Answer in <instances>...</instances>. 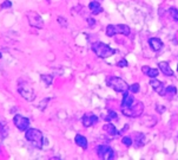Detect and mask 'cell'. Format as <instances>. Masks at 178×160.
<instances>
[{"instance_id": "6da1fadb", "label": "cell", "mask_w": 178, "mask_h": 160, "mask_svg": "<svg viewBox=\"0 0 178 160\" xmlns=\"http://www.w3.org/2000/svg\"><path fill=\"white\" fill-rule=\"evenodd\" d=\"M25 139L37 148H41L44 145L43 133H41V130H39L37 128H28L25 132Z\"/></svg>"}, {"instance_id": "7a4b0ae2", "label": "cell", "mask_w": 178, "mask_h": 160, "mask_svg": "<svg viewBox=\"0 0 178 160\" xmlns=\"http://www.w3.org/2000/svg\"><path fill=\"white\" fill-rule=\"evenodd\" d=\"M91 48H92V51L100 58H108L116 52L112 48H110L108 44L102 43V42H95Z\"/></svg>"}, {"instance_id": "3957f363", "label": "cell", "mask_w": 178, "mask_h": 160, "mask_svg": "<svg viewBox=\"0 0 178 160\" xmlns=\"http://www.w3.org/2000/svg\"><path fill=\"white\" fill-rule=\"evenodd\" d=\"M108 86L111 87L115 92L117 93H126L130 90V86L124 81V79H122L120 77H109L108 78Z\"/></svg>"}, {"instance_id": "277c9868", "label": "cell", "mask_w": 178, "mask_h": 160, "mask_svg": "<svg viewBox=\"0 0 178 160\" xmlns=\"http://www.w3.org/2000/svg\"><path fill=\"white\" fill-rule=\"evenodd\" d=\"M144 112V105L142 102H136L131 107H122V113L129 117H138Z\"/></svg>"}, {"instance_id": "5b68a950", "label": "cell", "mask_w": 178, "mask_h": 160, "mask_svg": "<svg viewBox=\"0 0 178 160\" xmlns=\"http://www.w3.org/2000/svg\"><path fill=\"white\" fill-rule=\"evenodd\" d=\"M131 33V30L127 25L124 24H119V25H108L106 27V36L108 37H112L115 35H124V36H129Z\"/></svg>"}, {"instance_id": "8992f818", "label": "cell", "mask_w": 178, "mask_h": 160, "mask_svg": "<svg viewBox=\"0 0 178 160\" xmlns=\"http://www.w3.org/2000/svg\"><path fill=\"white\" fill-rule=\"evenodd\" d=\"M18 93L27 101H34V99H36V93H34L33 88L27 82H19L18 83Z\"/></svg>"}, {"instance_id": "52a82bcc", "label": "cell", "mask_w": 178, "mask_h": 160, "mask_svg": "<svg viewBox=\"0 0 178 160\" xmlns=\"http://www.w3.org/2000/svg\"><path fill=\"white\" fill-rule=\"evenodd\" d=\"M26 17L28 20V24L33 27L37 29H44V20L43 18L39 16V13H37L36 11H27L26 12Z\"/></svg>"}, {"instance_id": "ba28073f", "label": "cell", "mask_w": 178, "mask_h": 160, "mask_svg": "<svg viewBox=\"0 0 178 160\" xmlns=\"http://www.w3.org/2000/svg\"><path fill=\"white\" fill-rule=\"evenodd\" d=\"M96 152L98 154V156L100 159H105V160H112L115 159V152L110 146L106 145H100L96 148Z\"/></svg>"}, {"instance_id": "9c48e42d", "label": "cell", "mask_w": 178, "mask_h": 160, "mask_svg": "<svg viewBox=\"0 0 178 160\" xmlns=\"http://www.w3.org/2000/svg\"><path fill=\"white\" fill-rule=\"evenodd\" d=\"M13 123H14V126H16L19 130H21V132H26V130L30 128V120H28L27 117L23 116V115H19V114L14 115V117H13Z\"/></svg>"}, {"instance_id": "30bf717a", "label": "cell", "mask_w": 178, "mask_h": 160, "mask_svg": "<svg viewBox=\"0 0 178 160\" xmlns=\"http://www.w3.org/2000/svg\"><path fill=\"white\" fill-rule=\"evenodd\" d=\"M81 120H83L84 127H91V126H93L98 122V117L93 114H85Z\"/></svg>"}, {"instance_id": "8fae6325", "label": "cell", "mask_w": 178, "mask_h": 160, "mask_svg": "<svg viewBox=\"0 0 178 160\" xmlns=\"http://www.w3.org/2000/svg\"><path fill=\"white\" fill-rule=\"evenodd\" d=\"M136 103V100L132 95V93L129 90L123 94V101H122V107H131L132 105Z\"/></svg>"}, {"instance_id": "7c38bea8", "label": "cell", "mask_w": 178, "mask_h": 160, "mask_svg": "<svg viewBox=\"0 0 178 160\" xmlns=\"http://www.w3.org/2000/svg\"><path fill=\"white\" fill-rule=\"evenodd\" d=\"M88 7H90V10H91V12H92L93 16H97V14H99V13L103 12V7L100 6V3L97 1V0L91 1L90 4H88Z\"/></svg>"}, {"instance_id": "4fadbf2b", "label": "cell", "mask_w": 178, "mask_h": 160, "mask_svg": "<svg viewBox=\"0 0 178 160\" xmlns=\"http://www.w3.org/2000/svg\"><path fill=\"white\" fill-rule=\"evenodd\" d=\"M149 44H150V46H151V49H152L153 51H159V50L163 48V42H162L159 38H157V37L150 38V39H149Z\"/></svg>"}, {"instance_id": "5bb4252c", "label": "cell", "mask_w": 178, "mask_h": 160, "mask_svg": "<svg viewBox=\"0 0 178 160\" xmlns=\"http://www.w3.org/2000/svg\"><path fill=\"white\" fill-rule=\"evenodd\" d=\"M158 66H159V70H160L165 76H173V71H172V69L170 68V65H169L167 62H159V63H158Z\"/></svg>"}, {"instance_id": "9a60e30c", "label": "cell", "mask_w": 178, "mask_h": 160, "mask_svg": "<svg viewBox=\"0 0 178 160\" xmlns=\"http://www.w3.org/2000/svg\"><path fill=\"white\" fill-rule=\"evenodd\" d=\"M74 142H75L79 147H81L83 149H86V148H87V139H86L84 135L77 134V135L74 136Z\"/></svg>"}, {"instance_id": "2e32d148", "label": "cell", "mask_w": 178, "mask_h": 160, "mask_svg": "<svg viewBox=\"0 0 178 160\" xmlns=\"http://www.w3.org/2000/svg\"><path fill=\"white\" fill-rule=\"evenodd\" d=\"M103 129H104L109 135H111V136H113V135H116V134L118 133V132H117V128H116L112 123H106V125H104Z\"/></svg>"}, {"instance_id": "e0dca14e", "label": "cell", "mask_w": 178, "mask_h": 160, "mask_svg": "<svg viewBox=\"0 0 178 160\" xmlns=\"http://www.w3.org/2000/svg\"><path fill=\"white\" fill-rule=\"evenodd\" d=\"M112 120H113V121H117V120H118V115L116 114V112L110 110V112L108 113L106 117H105V121H106V122H111Z\"/></svg>"}, {"instance_id": "ac0fdd59", "label": "cell", "mask_w": 178, "mask_h": 160, "mask_svg": "<svg viewBox=\"0 0 178 160\" xmlns=\"http://www.w3.org/2000/svg\"><path fill=\"white\" fill-rule=\"evenodd\" d=\"M41 81H43L46 86H50V84L53 82V76H52V75H41Z\"/></svg>"}, {"instance_id": "d6986e66", "label": "cell", "mask_w": 178, "mask_h": 160, "mask_svg": "<svg viewBox=\"0 0 178 160\" xmlns=\"http://www.w3.org/2000/svg\"><path fill=\"white\" fill-rule=\"evenodd\" d=\"M158 74H159V70H158V69H153V68H150V69H149V71L146 72V75H147L149 77H151V78L157 77V76H158Z\"/></svg>"}, {"instance_id": "ffe728a7", "label": "cell", "mask_w": 178, "mask_h": 160, "mask_svg": "<svg viewBox=\"0 0 178 160\" xmlns=\"http://www.w3.org/2000/svg\"><path fill=\"white\" fill-rule=\"evenodd\" d=\"M176 93H177L176 87L171 86V87H167V88H166V94H165V96L167 95L169 97H171V96H174V95H176Z\"/></svg>"}, {"instance_id": "44dd1931", "label": "cell", "mask_w": 178, "mask_h": 160, "mask_svg": "<svg viewBox=\"0 0 178 160\" xmlns=\"http://www.w3.org/2000/svg\"><path fill=\"white\" fill-rule=\"evenodd\" d=\"M162 84H163V82L158 81V79H155V78H153V79H151V81H150V86H151V87H152L155 90H156V89H158V88H159Z\"/></svg>"}, {"instance_id": "7402d4cb", "label": "cell", "mask_w": 178, "mask_h": 160, "mask_svg": "<svg viewBox=\"0 0 178 160\" xmlns=\"http://www.w3.org/2000/svg\"><path fill=\"white\" fill-rule=\"evenodd\" d=\"M122 142L125 145V146H131L132 143H133V140L130 138V136H124V138H122Z\"/></svg>"}, {"instance_id": "603a6c76", "label": "cell", "mask_w": 178, "mask_h": 160, "mask_svg": "<svg viewBox=\"0 0 178 160\" xmlns=\"http://www.w3.org/2000/svg\"><path fill=\"white\" fill-rule=\"evenodd\" d=\"M169 13L171 14V17H172L174 20L178 22V10H177V9H173V7L170 9V10H169Z\"/></svg>"}, {"instance_id": "cb8c5ba5", "label": "cell", "mask_w": 178, "mask_h": 160, "mask_svg": "<svg viewBox=\"0 0 178 160\" xmlns=\"http://www.w3.org/2000/svg\"><path fill=\"white\" fill-rule=\"evenodd\" d=\"M130 92L132 94H137L139 92V84L138 83H133L132 86H130Z\"/></svg>"}, {"instance_id": "d4e9b609", "label": "cell", "mask_w": 178, "mask_h": 160, "mask_svg": "<svg viewBox=\"0 0 178 160\" xmlns=\"http://www.w3.org/2000/svg\"><path fill=\"white\" fill-rule=\"evenodd\" d=\"M57 22H58L59 25L63 26V27H66V26H67V20H66L65 18H63V17H58V18H57Z\"/></svg>"}, {"instance_id": "484cf974", "label": "cell", "mask_w": 178, "mask_h": 160, "mask_svg": "<svg viewBox=\"0 0 178 160\" xmlns=\"http://www.w3.org/2000/svg\"><path fill=\"white\" fill-rule=\"evenodd\" d=\"M11 7H12V1H10V0H5L1 4V9H11Z\"/></svg>"}, {"instance_id": "4316f807", "label": "cell", "mask_w": 178, "mask_h": 160, "mask_svg": "<svg viewBox=\"0 0 178 160\" xmlns=\"http://www.w3.org/2000/svg\"><path fill=\"white\" fill-rule=\"evenodd\" d=\"M117 66H119V68H125V66H127V62H126L125 59H120V61L117 63Z\"/></svg>"}, {"instance_id": "83f0119b", "label": "cell", "mask_w": 178, "mask_h": 160, "mask_svg": "<svg viewBox=\"0 0 178 160\" xmlns=\"http://www.w3.org/2000/svg\"><path fill=\"white\" fill-rule=\"evenodd\" d=\"M87 23H88V26L90 27H93L95 24H96V20L93 18H87Z\"/></svg>"}, {"instance_id": "f1b7e54d", "label": "cell", "mask_w": 178, "mask_h": 160, "mask_svg": "<svg viewBox=\"0 0 178 160\" xmlns=\"http://www.w3.org/2000/svg\"><path fill=\"white\" fill-rule=\"evenodd\" d=\"M156 109H157V112L160 113V114H163V113L165 112V107H163V106H157Z\"/></svg>"}, {"instance_id": "f546056e", "label": "cell", "mask_w": 178, "mask_h": 160, "mask_svg": "<svg viewBox=\"0 0 178 160\" xmlns=\"http://www.w3.org/2000/svg\"><path fill=\"white\" fill-rule=\"evenodd\" d=\"M47 102H48V99H44V100H43V102H41V103H43V106H40V107H39V108H40V110H43V109L45 108V105H47Z\"/></svg>"}, {"instance_id": "4dcf8cb0", "label": "cell", "mask_w": 178, "mask_h": 160, "mask_svg": "<svg viewBox=\"0 0 178 160\" xmlns=\"http://www.w3.org/2000/svg\"><path fill=\"white\" fill-rule=\"evenodd\" d=\"M149 69H150L149 66H143V68H142V70H143V72H144V74H146V72L149 71Z\"/></svg>"}, {"instance_id": "1f68e13d", "label": "cell", "mask_w": 178, "mask_h": 160, "mask_svg": "<svg viewBox=\"0 0 178 160\" xmlns=\"http://www.w3.org/2000/svg\"><path fill=\"white\" fill-rule=\"evenodd\" d=\"M1 57H3V53H1V52H0V58H1Z\"/></svg>"}, {"instance_id": "d6a6232c", "label": "cell", "mask_w": 178, "mask_h": 160, "mask_svg": "<svg viewBox=\"0 0 178 160\" xmlns=\"http://www.w3.org/2000/svg\"><path fill=\"white\" fill-rule=\"evenodd\" d=\"M177 69H178V65H177Z\"/></svg>"}]
</instances>
